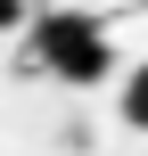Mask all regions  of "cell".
Returning a JSON list of instances; mask_svg holds the SVG:
<instances>
[{
  "label": "cell",
  "mask_w": 148,
  "mask_h": 156,
  "mask_svg": "<svg viewBox=\"0 0 148 156\" xmlns=\"http://www.w3.org/2000/svg\"><path fill=\"white\" fill-rule=\"evenodd\" d=\"M25 25V0H0V33H16Z\"/></svg>",
  "instance_id": "3957f363"
},
{
  "label": "cell",
  "mask_w": 148,
  "mask_h": 156,
  "mask_svg": "<svg viewBox=\"0 0 148 156\" xmlns=\"http://www.w3.org/2000/svg\"><path fill=\"white\" fill-rule=\"evenodd\" d=\"M33 58H41L49 82H74V90L115 74V49H107L99 16H82V8H41L33 16Z\"/></svg>",
  "instance_id": "6da1fadb"
},
{
  "label": "cell",
  "mask_w": 148,
  "mask_h": 156,
  "mask_svg": "<svg viewBox=\"0 0 148 156\" xmlns=\"http://www.w3.org/2000/svg\"><path fill=\"white\" fill-rule=\"evenodd\" d=\"M124 123H132V132H148V66H132V74H124Z\"/></svg>",
  "instance_id": "7a4b0ae2"
}]
</instances>
